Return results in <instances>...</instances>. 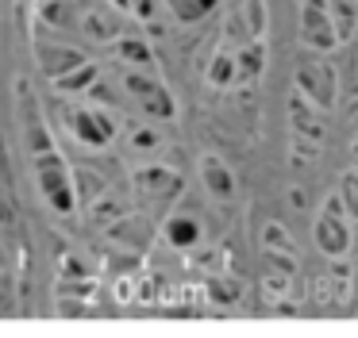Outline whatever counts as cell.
<instances>
[{"label": "cell", "mask_w": 358, "mask_h": 338, "mask_svg": "<svg viewBox=\"0 0 358 338\" xmlns=\"http://www.w3.org/2000/svg\"><path fill=\"white\" fill-rule=\"evenodd\" d=\"M312 235H316V246L327 254V258H343V254H350L358 227H355V219H350V212H347V204H343L339 192L324 200V207H320V215H316V227H312Z\"/></svg>", "instance_id": "obj_1"}, {"label": "cell", "mask_w": 358, "mask_h": 338, "mask_svg": "<svg viewBox=\"0 0 358 338\" xmlns=\"http://www.w3.org/2000/svg\"><path fill=\"white\" fill-rule=\"evenodd\" d=\"M120 89L124 96L150 119H173V96L155 77V69H120Z\"/></svg>", "instance_id": "obj_2"}, {"label": "cell", "mask_w": 358, "mask_h": 338, "mask_svg": "<svg viewBox=\"0 0 358 338\" xmlns=\"http://www.w3.org/2000/svg\"><path fill=\"white\" fill-rule=\"evenodd\" d=\"M35 181H39V192L58 215H70L73 204H78V184H73V173L66 169L62 154L47 150L35 154Z\"/></svg>", "instance_id": "obj_3"}, {"label": "cell", "mask_w": 358, "mask_h": 338, "mask_svg": "<svg viewBox=\"0 0 358 338\" xmlns=\"http://www.w3.org/2000/svg\"><path fill=\"white\" fill-rule=\"evenodd\" d=\"M296 35L308 50L324 54L339 46V35H335V20H331V0H301L296 8Z\"/></svg>", "instance_id": "obj_4"}, {"label": "cell", "mask_w": 358, "mask_h": 338, "mask_svg": "<svg viewBox=\"0 0 358 338\" xmlns=\"http://www.w3.org/2000/svg\"><path fill=\"white\" fill-rule=\"evenodd\" d=\"M293 81H296V92H304V96H308L312 104H320L324 112L335 108V69L327 66V58H304L301 66H296Z\"/></svg>", "instance_id": "obj_5"}, {"label": "cell", "mask_w": 358, "mask_h": 338, "mask_svg": "<svg viewBox=\"0 0 358 338\" xmlns=\"http://www.w3.org/2000/svg\"><path fill=\"white\" fill-rule=\"evenodd\" d=\"M135 189L150 204H170L181 192V177H178V169H166V166H143V169H135Z\"/></svg>", "instance_id": "obj_6"}, {"label": "cell", "mask_w": 358, "mask_h": 338, "mask_svg": "<svg viewBox=\"0 0 358 338\" xmlns=\"http://www.w3.org/2000/svg\"><path fill=\"white\" fill-rule=\"evenodd\" d=\"M289 123H293L296 138H308V142L320 146V138H324V131H327V112L320 104H312L304 92H293V96H289Z\"/></svg>", "instance_id": "obj_7"}, {"label": "cell", "mask_w": 358, "mask_h": 338, "mask_svg": "<svg viewBox=\"0 0 358 338\" xmlns=\"http://www.w3.org/2000/svg\"><path fill=\"white\" fill-rule=\"evenodd\" d=\"M35 58H39V69L50 77V81H62L66 73H73L78 66H85L89 54L81 50V46H47V43H39Z\"/></svg>", "instance_id": "obj_8"}, {"label": "cell", "mask_w": 358, "mask_h": 338, "mask_svg": "<svg viewBox=\"0 0 358 338\" xmlns=\"http://www.w3.org/2000/svg\"><path fill=\"white\" fill-rule=\"evenodd\" d=\"M70 123H73V135L85 146H104L116 135V127H112V119L104 115V108H78V112L70 115Z\"/></svg>", "instance_id": "obj_9"}, {"label": "cell", "mask_w": 358, "mask_h": 338, "mask_svg": "<svg viewBox=\"0 0 358 338\" xmlns=\"http://www.w3.org/2000/svg\"><path fill=\"white\" fill-rule=\"evenodd\" d=\"M201 181H204V192L220 204H227L235 196V173L227 169V161L220 154H204L201 158Z\"/></svg>", "instance_id": "obj_10"}, {"label": "cell", "mask_w": 358, "mask_h": 338, "mask_svg": "<svg viewBox=\"0 0 358 338\" xmlns=\"http://www.w3.org/2000/svg\"><path fill=\"white\" fill-rule=\"evenodd\" d=\"M112 58L127 69H155V54H150V46L143 43V38L120 35L116 43H112Z\"/></svg>", "instance_id": "obj_11"}, {"label": "cell", "mask_w": 358, "mask_h": 338, "mask_svg": "<svg viewBox=\"0 0 358 338\" xmlns=\"http://www.w3.org/2000/svg\"><path fill=\"white\" fill-rule=\"evenodd\" d=\"M166 242L178 246V250H189V246L201 242V223L193 215H170L166 219Z\"/></svg>", "instance_id": "obj_12"}, {"label": "cell", "mask_w": 358, "mask_h": 338, "mask_svg": "<svg viewBox=\"0 0 358 338\" xmlns=\"http://www.w3.org/2000/svg\"><path fill=\"white\" fill-rule=\"evenodd\" d=\"M331 20L339 43H350L358 35V0H331Z\"/></svg>", "instance_id": "obj_13"}, {"label": "cell", "mask_w": 358, "mask_h": 338, "mask_svg": "<svg viewBox=\"0 0 358 338\" xmlns=\"http://www.w3.org/2000/svg\"><path fill=\"white\" fill-rule=\"evenodd\" d=\"M216 4L220 0H166V8L178 23H201L204 15L216 12Z\"/></svg>", "instance_id": "obj_14"}, {"label": "cell", "mask_w": 358, "mask_h": 338, "mask_svg": "<svg viewBox=\"0 0 358 338\" xmlns=\"http://www.w3.org/2000/svg\"><path fill=\"white\" fill-rule=\"evenodd\" d=\"M96 81H101V66H96V61L89 58L85 66H78L73 73H66L62 81H55V84H58L62 92H89Z\"/></svg>", "instance_id": "obj_15"}, {"label": "cell", "mask_w": 358, "mask_h": 338, "mask_svg": "<svg viewBox=\"0 0 358 338\" xmlns=\"http://www.w3.org/2000/svg\"><path fill=\"white\" fill-rule=\"evenodd\" d=\"M208 81L212 84H231V81H239V66H235V50H220L216 58H212V66H208Z\"/></svg>", "instance_id": "obj_16"}, {"label": "cell", "mask_w": 358, "mask_h": 338, "mask_svg": "<svg viewBox=\"0 0 358 338\" xmlns=\"http://www.w3.org/2000/svg\"><path fill=\"white\" fill-rule=\"evenodd\" d=\"M262 250L266 254H296L293 238H289V230L281 227V223H266L262 227Z\"/></svg>", "instance_id": "obj_17"}, {"label": "cell", "mask_w": 358, "mask_h": 338, "mask_svg": "<svg viewBox=\"0 0 358 338\" xmlns=\"http://www.w3.org/2000/svg\"><path fill=\"white\" fill-rule=\"evenodd\" d=\"M235 66H239V81H255L258 69H262V46L250 43L243 50H235Z\"/></svg>", "instance_id": "obj_18"}, {"label": "cell", "mask_w": 358, "mask_h": 338, "mask_svg": "<svg viewBox=\"0 0 358 338\" xmlns=\"http://www.w3.org/2000/svg\"><path fill=\"white\" fill-rule=\"evenodd\" d=\"M339 196H343V204H347L350 219H355V227H358V169L343 173V181H339Z\"/></svg>", "instance_id": "obj_19"}, {"label": "cell", "mask_w": 358, "mask_h": 338, "mask_svg": "<svg viewBox=\"0 0 358 338\" xmlns=\"http://www.w3.org/2000/svg\"><path fill=\"white\" fill-rule=\"evenodd\" d=\"M158 146H162V135H158L155 127H135L131 131V150L135 154H155Z\"/></svg>", "instance_id": "obj_20"}, {"label": "cell", "mask_w": 358, "mask_h": 338, "mask_svg": "<svg viewBox=\"0 0 358 338\" xmlns=\"http://www.w3.org/2000/svg\"><path fill=\"white\" fill-rule=\"evenodd\" d=\"M112 4H116V8H124V12H127V8H131V0H112Z\"/></svg>", "instance_id": "obj_21"}, {"label": "cell", "mask_w": 358, "mask_h": 338, "mask_svg": "<svg viewBox=\"0 0 358 338\" xmlns=\"http://www.w3.org/2000/svg\"><path fill=\"white\" fill-rule=\"evenodd\" d=\"M355 158H358V138H355Z\"/></svg>", "instance_id": "obj_22"}]
</instances>
